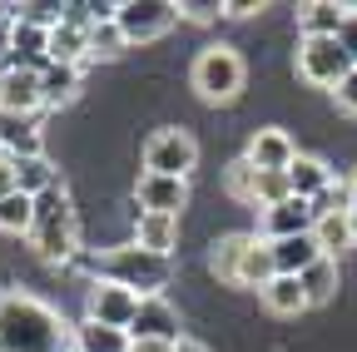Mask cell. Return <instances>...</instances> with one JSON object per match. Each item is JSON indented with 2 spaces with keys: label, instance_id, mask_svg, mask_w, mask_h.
I'll return each instance as SVG.
<instances>
[{
  "label": "cell",
  "instance_id": "42",
  "mask_svg": "<svg viewBox=\"0 0 357 352\" xmlns=\"http://www.w3.org/2000/svg\"><path fill=\"white\" fill-rule=\"evenodd\" d=\"M347 224H352V248H357V208L347 213Z\"/></svg>",
  "mask_w": 357,
  "mask_h": 352
},
{
  "label": "cell",
  "instance_id": "9",
  "mask_svg": "<svg viewBox=\"0 0 357 352\" xmlns=\"http://www.w3.org/2000/svg\"><path fill=\"white\" fill-rule=\"evenodd\" d=\"M312 224H318V213H312L307 199H283V204H273V208H263L258 234H263V243H278V238L312 234Z\"/></svg>",
  "mask_w": 357,
  "mask_h": 352
},
{
  "label": "cell",
  "instance_id": "16",
  "mask_svg": "<svg viewBox=\"0 0 357 352\" xmlns=\"http://www.w3.org/2000/svg\"><path fill=\"white\" fill-rule=\"evenodd\" d=\"M333 179H337V174H333L318 154H298V159L288 164V194H293V199H307V204H312Z\"/></svg>",
  "mask_w": 357,
  "mask_h": 352
},
{
  "label": "cell",
  "instance_id": "2",
  "mask_svg": "<svg viewBox=\"0 0 357 352\" xmlns=\"http://www.w3.org/2000/svg\"><path fill=\"white\" fill-rule=\"evenodd\" d=\"M169 273H174V263H169V258H159V253H149V248H139V243L109 248V253L95 263V278L119 283V288H129L134 298H164Z\"/></svg>",
  "mask_w": 357,
  "mask_h": 352
},
{
  "label": "cell",
  "instance_id": "30",
  "mask_svg": "<svg viewBox=\"0 0 357 352\" xmlns=\"http://www.w3.org/2000/svg\"><path fill=\"white\" fill-rule=\"evenodd\" d=\"M223 189H229L238 204H253V189H258V169L248 159H234L229 169H223Z\"/></svg>",
  "mask_w": 357,
  "mask_h": 352
},
{
  "label": "cell",
  "instance_id": "22",
  "mask_svg": "<svg viewBox=\"0 0 357 352\" xmlns=\"http://www.w3.org/2000/svg\"><path fill=\"white\" fill-rule=\"evenodd\" d=\"M0 149H6V159L45 154V149H40V129H35L30 119H15V114H0Z\"/></svg>",
  "mask_w": 357,
  "mask_h": 352
},
{
  "label": "cell",
  "instance_id": "28",
  "mask_svg": "<svg viewBox=\"0 0 357 352\" xmlns=\"http://www.w3.org/2000/svg\"><path fill=\"white\" fill-rule=\"evenodd\" d=\"M30 229H35V199L30 194L0 199V234H30Z\"/></svg>",
  "mask_w": 357,
  "mask_h": 352
},
{
  "label": "cell",
  "instance_id": "13",
  "mask_svg": "<svg viewBox=\"0 0 357 352\" xmlns=\"http://www.w3.org/2000/svg\"><path fill=\"white\" fill-rule=\"evenodd\" d=\"M40 109V75L35 70H6L0 75V114L30 119Z\"/></svg>",
  "mask_w": 357,
  "mask_h": 352
},
{
  "label": "cell",
  "instance_id": "17",
  "mask_svg": "<svg viewBox=\"0 0 357 352\" xmlns=\"http://www.w3.org/2000/svg\"><path fill=\"white\" fill-rule=\"evenodd\" d=\"M134 243L159 253V258H169L178 248V218H169V213H139V218H134Z\"/></svg>",
  "mask_w": 357,
  "mask_h": 352
},
{
  "label": "cell",
  "instance_id": "34",
  "mask_svg": "<svg viewBox=\"0 0 357 352\" xmlns=\"http://www.w3.org/2000/svg\"><path fill=\"white\" fill-rule=\"evenodd\" d=\"M333 100H337V109H342V114H352V119H357V65L347 70V79L333 90Z\"/></svg>",
  "mask_w": 357,
  "mask_h": 352
},
{
  "label": "cell",
  "instance_id": "12",
  "mask_svg": "<svg viewBox=\"0 0 357 352\" xmlns=\"http://www.w3.org/2000/svg\"><path fill=\"white\" fill-rule=\"evenodd\" d=\"M258 174H288V164L298 159V144L288 139V129H258L248 139V154H243Z\"/></svg>",
  "mask_w": 357,
  "mask_h": 352
},
{
  "label": "cell",
  "instance_id": "10",
  "mask_svg": "<svg viewBox=\"0 0 357 352\" xmlns=\"http://www.w3.org/2000/svg\"><path fill=\"white\" fill-rule=\"evenodd\" d=\"M129 342H178V313L169 298H139V313L129 323Z\"/></svg>",
  "mask_w": 357,
  "mask_h": 352
},
{
  "label": "cell",
  "instance_id": "20",
  "mask_svg": "<svg viewBox=\"0 0 357 352\" xmlns=\"http://www.w3.org/2000/svg\"><path fill=\"white\" fill-rule=\"evenodd\" d=\"M10 169H15V189H20V194H30V199H40L45 189H60V174H55V164L45 159V154L10 159Z\"/></svg>",
  "mask_w": 357,
  "mask_h": 352
},
{
  "label": "cell",
  "instance_id": "7",
  "mask_svg": "<svg viewBox=\"0 0 357 352\" xmlns=\"http://www.w3.org/2000/svg\"><path fill=\"white\" fill-rule=\"evenodd\" d=\"M352 60L337 40H298V75L307 84H318V90H337L347 79Z\"/></svg>",
  "mask_w": 357,
  "mask_h": 352
},
{
  "label": "cell",
  "instance_id": "3",
  "mask_svg": "<svg viewBox=\"0 0 357 352\" xmlns=\"http://www.w3.org/2000/svg\"><path fill=\"white\" fill-rule=\"evenodd\" d=\"M30 243L45 263H70L75 248H79V218L65 199V184L60 189H45L35 199V229H30Z\"/></svg>",
  "mask_w": 357,
  "mask_h": 352
},
{
  "label": "cell",
  "instance_id": "5",
  "mask_svg": "<svg viewBox=\"0 0 357 352\" xmlns=\"http://www.w3.org/2000/svg\"><path fill=\"white\" fill-rule=\"evenodd\" d=\"M199 164V144L189 129H159L144 144V174H164V179H189Z\"/></svg>",
  "mask_w": 357,
  "mask_h": 352
},
{
  "label": "cell",
  "instance_id": "19",
  "mask_svg": "<svg viewBox=\"0 0 357 352\" xmlns=\"http://www.w3.org/2000/svg\"><path fill=\"white\" fill-rule=\"evenodd\" d=\"M248 243H253V234H229V238H218V243L208 248V273H213L218 283H234V288H238V263H243Z\"/></svg>",
  "mask_w": 357,
  "mask_h": 352
},
{
  "label": "cell",
  "instance_id": "4",
  "mask_svg": "<svg viewBox=\"0 0 357 352\" xmlns=\"http://www.w3.org/2000/svg\"><path fill=\"white\" fill-rule=\"evenodd\" d=\"M194 90H199V100H208V105L238 100V90H243V55L229 50V45L199 50V60H194Z\"/></svg>",
  "mask_w": 357,
  "mask_h": 352
},
{
  "label": "cell",
  "instance_id": "26",
  "mask_svg": "<svg viewBox=\"0 0 357 352\" xmlns=\"http://www.w3.org/2000/svg\"><path fill=\"white\" fill-rule=\"evenodd\" d=\"M75 352H129V332L119 328H100V323H79L75 328Z\"/></svg>",
  "mask_w": 357,
  "mask_h": 352
},
{
  "label": "cell",
  "instance_id": "32",
  "mask_svg": "<svg viewBox=\"0 0 357 352\" xmlns=\"http://www.w3.org/2000/svg\"><path fill=\"white\" fill-rule=\"evenodd\" d=\"M312 213H318V218H328V213H352V194H347V184L333 179L318 199H312Z\"/></svg>",
  "mask_w": 357,
  "mask_h": 352
},
{
  "label": "cell",
  "instance_id": "14",
  "mask_svg": "<svg viewBox=\"0 0 357 352\" xmlns=\"http://www.w3.org/2000/svg\"><path fill=\"white\" fill-rule=\"evenodd\" d=\"M273 248V268L283 273V278H303L312 263L323 258V248H318V238L312 234H298V238H278V243H268Z\"/></svg>",
  "mask_w": 357,
  "mask_h": 352
},
{
  "label": "cell",
  "instance_id": "41",
  "mask_svg": "<svg viewBox=\"0 0 357 352\" xmlns=\"http://www.w3.org/2000/svg\"><path fill=\"white\" fill-rule=\"evenodd\" d=\"M178 352H208L204 342H189V337H178Z\"/></svg>",
  "mask_w": 357,
  "mask_h": 352
},
{
  "label": "cell",
  "instance_id": "6",
  "mask_svg": "<svg viewBox=\"0 0 357 352\" xmlns=\"http://www.w3.org/2000/svg\"><path fill=\"white\" fill-rule=\"evenodd\" d=\"M174 20H178L174 0H124L114 10V25H119V35L129 45H149V40H159Z\"/></svg>",
  "mask_w": 357,
  "mask_h": 352
},
{
  "label": "cell",
  "instance_id": "35",
  "mask_svg": "<svg viewBox=\"0 0 357 352\" xmlns=\"http://www.w3.org/2000/svg\"><path fill=\"white\" fill-rule=\"evenodd\" d=\"M337 45L347 50V60L357 65V6L347 10V20H342V30H337Z\"/></svg>",
  "mask_w": 357,
  "mask_h": 352
},
{
  "label": "cell",
  "instance_id": "27",
  "mask_svg": "<svg viewBox=\"0 0 357 352\" xmlns=\"http://www.w3.org/2000/svg\"><path fill=\"white\" fill-rule=\"evenodd\" d=\"M298 283H303V293H307V307L333 303V298H337V263H333V258H318Z\"/></svg>",
  "mask_w": 357,
  "mask_h": 352
},
{
  "label": "cell",
  "instance_id": "38",
  "mask_svg": "<svg viewBox=\"0 0 357 352\" xmlns=\"http://www.w3.org/2000/svg\"><path fill=\"white\" fill-rule=\"evenodd\" d=\"M253 10H263V6H253V0H223V15H253Z\"/></svg>",
  "mask_w": 357,
  "mask_h": 352
},
{
  "label": "cell",
  "instance_id": "24",
  "mask_svg": "<svg viewBox=\"0 0 357 352\" xmlns=\"http://www.w3.org/2000/svg\"><path fill=\"white\" fill-rule=\"evenodd\" d=\"M312 238H318L323 258L337 263V258L352 248V224H347V213H328V218H318V224H312Z\"/></svg>",
  "mask_w": 357,
  "mask_h": 352
},
{
  "label": "cell",
  "instance_id": "39",
  "mask_svg": "<svg viewBox=\"0 0 357 352\" xmlns=\"http://www.w3.org/2000/svg\"><path fill=\"white\" fill-rule=\"evenodd\" d=\"M129 352H178V342H129Z\"/></svg>",
  "mask_w": 357,
  "mask_h": 352
},
{
  "label": "cell",
  "instance_id": "21",
  "mask_svg": "<svg viewBox=\"0 0 357 352\" xmlns=\"http://www.w3.org/2000/svg\"><path fill=\"white\" fill-rule=\"evenodd\" d=\"M258 298H263V307H268L273 318H298V313H307V293H303V283H298V278H283V273L268 283Z\"/></svg>",
  "mask_w": 357,
  "mask_h": 352
},
{
  "label": "cell",
  "instance_id": "43",
  "mask_svg": "<svg viewBox=\"0 0 357 352\" xmlns=\"http://www.w3.org/2000/svg\"><path fill=\"white\" fill-rule=\"evenodd\" d=\"M0 164H6V149H0Z\"/></svg>",
  "mask_w": 357,
  "mask_h": 352
},
{
  "label": "cell",
  "instance_id": "44",
  "mask_svg": "<svg viewBox=\"0 0 357 352\" xmlns=\"http://www.w3.org/2000/svg\"><path fill=\"white\" fill-rule=\"evenodd\" d=\"M0 75H6V65H0Z\"/></svg>",
  "mask_w": 357,
  "mask_h": 352
},
{
  "label": "cell",
  "instance_id": "15",
  "mask_svg": "<svg viewBox=\"0 0 357 352\" xmlns=\"http://www.w3.org/2000/svg\"><path fill=\"white\" fill-rule=\"evenodd\" d=\"M347 10H352V6H337V0H312V6L298 10V35H303V40H337Z\"/></svg>",
  "mask_w": 357,
  "mask_h": 352
},
{
  "label": "cell",
  "instance_id": "31",
  "mask_svg": "<svg viewBox=\"0 0 357 352\" xmlns=\"http://www.w3.org/2000/svg\"><path fill=\"white\" fill-rule=\"evenodd\" d=\"M283 199H293V194H288V174H258L253 208H273V204H283Z\"/></svg>",
  "mask_w": 357,
  "mask_h": 352
},
{
  "label": "cell",
  "instance_id": "11",
  "mask_svg": "<svg viewBox=\"0 0 357 352\" xmlns=\"http://www.w3.org/2000/svg\"><path fill=\"white\" fill-rule=\"evenodd\" d=\"M139 213H169L178 218V208L189 204V179H164V174H139V189H134Z\"/></svg>",
  "mask_w": 357,
  "mask_h": 352
},
{
  "label": "cell",
  "instance_id": "1",
  "mask_svg": "<svg viewBox=\"0 0 357 352\" xmlns=\"http://www.w3.org/2000/svg\"><path fill=\"white\" fill-rule=\"evenodd\" d=\"M0 352H75V328L30 293H0Z\"/></svg>",
  "mask_w": 357,
  "mask_h": 352
},
{
  "label": "cell",
  "instance_id": "25",
  "mask_svg": "<svg viewBox=\"0 0 357 352\" xmlns=\"http://www.w3.org/2000/svg\"><path fill=\"white\" fill-rule=\"evenodd\" d=\"M84 55H89V35L60 20L50 30V65H84Z\"/></svg>",
  "mask_w": 357,
  "mask_h": 352
},
{
  "label": "cell",
  "instance_id": "33",
  "mask_svg": "<svg viewBox=\"0 0 357 352\" xmlns=\"http://www.w3.org/2000/svg\"><path fill=\"white\" fill-rule=\"evenodd\" d=\"M178 15H189V20L208 25V20H218V15H223V0H184V6H178Z\"/></svg>",
  "mask_w": 357,
  "mask_h": 352
},
{
  "label": "cell",
  "instance_id": "18",
  "mask_svg": "<svg viewBox=\"0 0 357 352\" xmlns=\"http://www.w3.org/2000/svg\"><path fill=\"white\" fill-rule=\"evenodd\" d=\"M79 95V65H45L40 70V109H60Z\"/></svg>",
  "mask_w": 357,
  "mask_h": 352
},
{
  "label": "cell",
  "instance_id": "40",
  "mask_svg": "<svg viewBox=\"0 0 357 352\" xmlns=\"http://www.w3.org/2000/svg\"><path fill=\"white\" fill-rule=\"evenodd\" d=\"M342 184H347V194H352V208H357V169H347V179H342Z\"/></svg>",
  "mask_w": 357,
  "mask_h": 352
},
{
  "label": "cell",
  "instance_id": "36",
  "mask_svg": "<svg viewBox=\"0 0 357 352\" xmlns=\"http://www.w3.org/2000/svg\"><path fill=\"white\" fill-rule=\"evenodd\" d=\"M10 35H15V15H10V6H0V60L10 55Z\"/></svg>",
  "mask_w": 357,
  "mask_h": 352
},
{
  "label": "cell",
  "instance_id": "37",
  "mask_svg": "<svg viewBox=\"0 0 357 352\" xmlns=\"http://www.w3.org/2000/svg\"><path fill=\"white\" fill-rule=\"evenodd\" d=\"M10 194H20V189H15V169L6 159V164H0V199H10Z\"/></svg>",
  "mask_w": 357,
  "mask_h": 352
},
{
  "label": "cell",
  "instance_id": "8",
  "mask_svg": "<svg viewBox=\"0 0 357 352\" xmlns=\"http://www.w3.org/2000/svg\"><path fill=\"white\" fill-rule=\"evenodd\" d=\"M134 313H139V298H134L129 288H119V283H105V278H95V283H89V293H84V318H89V323L129 332Z\"/></svg>",
  "mask_w": 357,
  "mask_h": 352
},
{
  "label": "cell",
  "instance_id": "29",
  "mask_svg": "<svg viewBox=\"0 0 357 352\" xmlns=\"http://www.w3.org/2000/svg\"><path fill=\"white\" fill-rule=\"evenodd\" d=\"M124 50H129V40L119 35L114 20H105V25L89 30V60H114V55H124Z\"/></svg>",
  "mask_w": 357,
  "mask_h": 352
},
{
  "label": "cell",
  "instance_id": "23",
  "mask_svg": "<svg viewBox=\"0 0 357 352\" xmlns=\"http://www.w3.org/2000/svg\"><path fill=\"white\" fill-rule=\"evenodd\" d=\"M278 278V268H273V248H268L258 234H253V243H248V253H243V263H238V288H268Z\"/></svg>",
  "mask_w": 357,
  "mask_h": 352
}]
</instances>
